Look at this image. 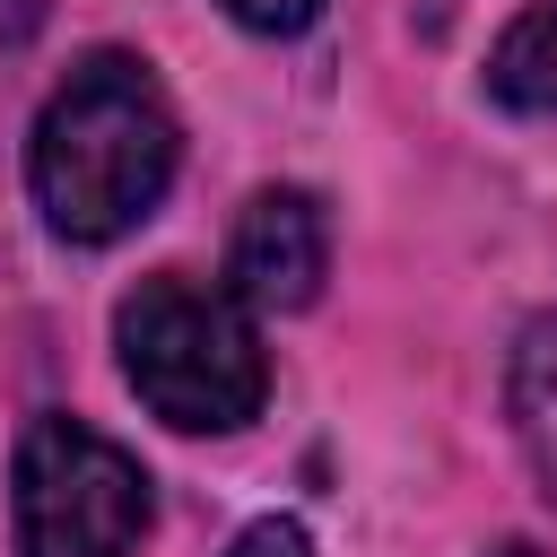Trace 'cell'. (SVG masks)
Returning a JSON list of instances; mask_svg holds the SVG:
<instances>
[{
    "label": "cell",
    "mask_w": 557,
    "mask_h": 557,
    "mask_svg": "<svg viewBox=\"0 0 557 557\" xmlns=\"http://www.w3.org/2000/svg\"><path fill=\"white\" fill-rule=\"evenodd\" d=\"M9 505L17 557H131L148 531V470L78 418H35L17 435Z\"/></svg>",
    "instance_id": "3957f363"
},
{
    "label": "cell",
    "mask_w": 557,
    "mask_h": 557,
    "mask_svg": "<svg viewBox=\"0 0 557 557\" xmlns=\"http://www.w3.org/2000/svg\"><path fill=\"white\" fill-rule=\"evenodd\" d=\"M487 87H496V104H513V113H557V0H531V9L505 26V44H496V61H487Z\"/></svg>",
    "instance_id": "8992f818"
},
{
    "label": "cell",
    "mask_w": 557,
    "mask_h": 557,
    "mask_svg": "<svg viewBox=\"0 0 557 557\" xmlns=\"http://www.w3.org/2000/svg\"><path fill=\"white\" fill-rule=\"evenodd\" d=\"M44 9H52V0H0V44H26V35L44 26Z\"/></svg>",
    "instance_id": "9c48e42d"
},
{
    "label": "cell",
    "mask_w": 557,
    "mask_h": 557,
    "mask_svg": "<svg viewBox=\"0 0 557 557\" xmlns=\"http://www.w3.org/2000/svg\"><path fill=\"white\" fill-rule=\"evenodd\" d=\"M505 409H513V435H522V461H531L540 496L557 505V313L522 322L513 366H505Z\"/></svg>",
    "instance_id": "5b68a950"
},
{
    "label": "cell",
    "mask_w": 557,
    "mask_h": 557,
    "mask_svg": "<svg viewBox=\"0 0 557 557\" xmlns=\"http://www.w3.org/2000/svg\"><path fill=\"white\" fill-rule=\"evenodd\" d=\"M174 157H183V131H174V104L148 78V61L87 52L35 113L26 174H35V209L52 235L113 244L165 200Z\"/></svg>",
    "instance_id": "6da1fadb"
},
{
    "label": "cell",
    "mask_w": 557,
    "mask_h": 557,
    "mask_svg": "<svg viewBox=\"0 0 557 557\" xmlns=\"http://www.w3.org/2000/svg\"><path fill=\"white\" fill-rule=\"evenodd\" d=\"M487 557H540V548H522V540H505V548H487Z\"/></svg>",
    "instance_id": "30bf717a"
},
{
    "label": "cell",
    "mask_w": 557,
    "mask_h": 557,
    "mask_svg": "<svg viewBox=\"0 0 557 557\" xmlns=\"http://www.w3.org/2000/svg\"><path fill=\"white\" fill-rule=\"evenodd\" d=\"M322 270H331V218H322V200L296 191V183L252 191L244 218H235V244H226L235 296L261 305V313H296V305L322 296Z\"/></svg>",
    "instance_id": "277c9868"
},
{
    "label": "cell",
    "mask_w": 557,
    "mask_h": 557,
    "mask_svg": "<svg viewBox=\"0 0 557 557\" xmlns=\"http://www.w3.org/2000/svg\"><path fill=\"white\" fill-rule=\"evenodd\" d=\"M113 348H122L131 392L183 435H235L261 418L270 366H261V339L235 287L157 270L113 305Z\"/></svg>",
    "instance_id": "7a4b0ae2"
},
{
    "label": "cell",
    "mask_w": 557,
    "mask_h": 557,
    "mask_svg": "<svg viewBox=\"0 0 557 557\" xmlns=\"http://www.w3.org/2000/svg\"><path fill=\"white\" fill-rule=\"evenodd\" d=\"M218 9H226L235 26H252V35H296L322 0H218Z\"/></svg>",
    "instance_id": "ba28073f"
},
{
    "label": "cell",
    "mask_w": 557,
    "mask_h": 557,
    "mask_svg": "<svg viewBox=\"0 0 557 557\" xmlns=\"http://www.w3.org/2000/svg\"><path fill=\"white\" fill-rule=\"evenodd\" d=\"M226 557H313V540H305V522L261 513V522H244V531H235V548H226Z\"/></svg>",
    "instance_id": "52a82bcc"
}]
</instances>
